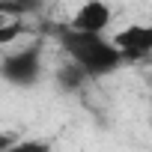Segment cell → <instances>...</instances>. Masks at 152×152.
I'll return each instance as SVG.
<instances>
[{"label":"cell","mask_w":152,"mask_h":152,"mask_svg":"<svg viewBox=\"0 0 152 152\" xmlns=\"http://www.w3.org/2000/svg\"><path fill=\"white\" fill-rule=\"evenodd\" d=\"M110 39L125 63H137V60L152 57V24H128L119 33H113Z\"/></svg>","instance_id":"cell-4"},{"label":"cell","mask_w":152,"mask_h":152,"mask_svg":"<svg viewBox=\"0 0 152 152\" xmlns=\"http://www.w3.org/2000/svg\"><path fill=\"white\" fill-rule=\"evenodd\" d=\"M0 78L9 87L30 90L42 78V45H21L0 57Z\"/></svg>","instance_id":"cell-2"},{"label":"cell","mask_w":152,"mask_h":152,"mask_svg":"<svg viewBox=\"0 0 152 152\" xmlns=\"http://www.w3.org/2000/svg\"><path fill=\"white\" fill-rule=\"evenodd\" d=\"M113 21V9L107 3H102V0H87V3H81L78 9L72 12L69 18V30L72 33H90V36H104L107 27Z\"/></svg>","instance_id":"cell-3"},{"label":"cell","mask_w":152,"mask_h":152,"mask_svg":"<svg viewBox=\"0 0 152 152\" xmlns=\"http://www.w3.org/2000/svg\"><path fill=\"white\" fill-rule=\"evenodd\" d=\"M60 45L69 54L72 66H78L87 78H107L125 60L116 51L113 39L107 36H90V33H72L69 27L60 30Z\"/></svg>","instance_id":"cell-1"},{"label":"cell","mask_w":152,"mask_h":152,"mask_svg":"<svg viewBox=\"0 0 152 152\" xmlns=\"http://www.w3.org/2000/svg\"><path fill=\"white\" fill-rule=\"evenodd\" d=\"M9 152H54V146L48 143V140H36V137H24V140H18Z\"/></svg>","instance_id":"cell-6"},{"label":"cell","mask_w":152,"mask_h":152,"mask_svg":"<svg viewBox=\"0 0 152 152\" xmlns=\"http://www.w3.org/2000/svg\"><path fill=\"white\" fill-rule=\"evenodd\" d=\"M27 33V24H24V18L21 21H6V24H0V48H9V45H15L21 36Z\"/></svg>","instance_id":"cell-5"}]
</instances>
